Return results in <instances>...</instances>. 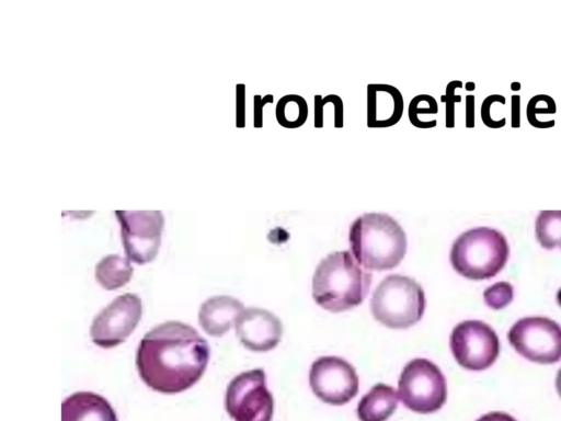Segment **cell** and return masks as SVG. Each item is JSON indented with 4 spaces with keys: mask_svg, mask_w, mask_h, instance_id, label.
Listing matches in <instances>:
<instances>
[{
    "mask_svg": "<svg viewBox=\"0 0 561 421\" xmlns=\"http://www.w3.org/2000/svg\"><path fill=\"white\" fill-rule=\"evenodd\" d=\"M209 359L207 341L192 326L169 320L150 329L140 340L136 365L152 389L175 394L193 386Z\"/></svg>",
    "mask_w": 561,
    "mask_h": 421,
    "instance_id": "1",
    "label": "cell"
},
{
    "mask_svg": "<svg viewBox=\"0 0 561 421\" xmlns=\"http://www.w3.org/2000/svg\"><path fill=\"white\" fill-rule=\"evenodd\" d=\"M371 275L348 251L323 258L312 277V297L322 308L339 312L358 306L370 286Z\"/></svg>",
    "mask_w": 561,
    "mask_h": 421,
    "instance_id": "2",
    "label": "cell"
},
{
    "mask_svg": "<svg viewBox=\"0 0 561 421\" xmlns=\"http://www.w3.org/2000/svg\"><path fill=\"white\" fill-rule=\"evenodd\" d=\"M348 241L353 257L369 270L397 266L407 252V236L399 223L385 213H366L350 226Z\"/></svg>",
    "mask_w": 561,
    "mask_h": 421,
    "instance_id": "3",
    "label": "cell"
},
{
    "mask_svg": "<svg viewBox=\"0 0 561 421\" xmlns=\"http://www.w3.org/2000/svg\"><path fill=\"white\" fill-rule=\"evenodd\" d=\"M510 247L497 229L476 227L460 234L450 249V263L462 276L483 280L495 276L506 264Z\"/></svg>",
    "mask_w": 561,
    "mask_h": 421,
    "instance_id": "4",
    "label": "cell"
},
{
    "mask_svg": "<svg viewBox=\"0 0 561 421\" xmlns=\"http://www.w3.org/2000/svg\"><path fill=\"white\" fill-rule=\"evenodd\" d=\"M426 300L422 286L412 277L386 276L375 288L370 310L388 328L405 329L421 320Z\"/></svg>",
    "mask_w": 561,
    "mask_h": 421,
    "instance_id": "5",
    "label": "cell"
},
{
    "mask_svg": "<svg viewBox=\"0 0 561 421\" xmlns=\"http://www.w3.org/2000/svg\"><path fill=\"white\" fill-rule=\"evenodd\" d=\"M398 397L404 407L417 413L439 410L447 399V384L439 367L426 359H413L398 380Z\"/></svg>",
    "mask_w": 561,
    "mask_h": 421,
    "instance_id": "6",
    "label": "cell"
},
{
    "mask_svg": "<svg viewBox=\"0 0 561 421\" xmlns=\"http://www.w3.org/2000/svg\"><path fill=\"white\" fill-rule=\"evenodd\" d=\"M225 407L234 421H272L274 399L265 372L254 368L233 377L227 386Z\"/></svg>",
    "mask_w": 561,
    "mask_h": 421,
    "instance_id": "7",
    "label": "cell"
},
{
    "mask_svg": "<svg viewBox=\"0 0 561 421\" xmlns=\"http://www.w3.org/2000/svg\"><path fill=\"white\" fill-rule=\"evenodd\" d=\"M512 346L524 357L540 364L561 360V326L547 317H525L507 333Z\"/></svg>",
    "mask_w": 561,
    "mask_h": 421,
    "instance_id": "8",
    "label": "cell"
},
{
    "mask_svg": "<svg viewBox=\"0 0 561 421\" xmlns=\"http://www.w3.org/2000/svg\"><path fill=\"white\" fill-rule=\"evenodd\" d=\"M449 343L457 363L471 371L490 367L500 353L497 334L481 320H465L456 325Z\"/></svg>",
    "mask_w": 561,
    "mask_h": 421,
    "instance_id": "9",
    "label": "cell"
},
{
    "mask_svg": "<svg viewBox=\"0 0 561 421\" xmlns=\"http://www.w3.org/2000/svg\"><path fill=\"white\" fill-rule=\"evenodd\" d=\"M313 394L323 402L342 406L358 392V376L354 366L339 356H321L309 371Z\"/></svg>",
    "mask_w": 561,
    "mask_h": 421,
    "instance_id": "10",
    "label": "cell"
},
{
    "mask_svg": "<svg viewBox=\"0 0 561 421\" xmlns=\"http://www.w3.org/2000/svg\"><path fill=\"white\" fill-rule=\"evenodd\" d=\"M142 312L137 294L125 293L114 298L94 317L90 335L102 348H112L126 340L136 328Z\"/></svg>",
    "mask_w": 561,
    "mask_h": 421,
    "instance_id": "11",
    "label": "cell"
},
{
    "mask_svg": "<svg viewBox=\"0 0 561 421\" xmlns=\"http://www.w3.org/2000/svg\"><path fill=\"white\" fill-rule=\"evenodd\" d=\"M117 216L127 257L139 264L151 261L160 244L162 215L159 212H117Z\"/></svg>",
    "mask_w": 561,
    "mask_h": 421,
    "instance_id": "12",
    "label": "cell"
},
{
    "mask_svg": "<svg viewBox=\"0 0 561 421\" xmlns=\"http://www.w3.org/2000/svg\"><path fill=\"white\" fill-rule=\"evenodd\" d=\"M240 342L254 352H266L280 341L283 326L273 312L257 307L243 309L236 321Z\"/></svg>",
    "mask_w": 561,
    "mask_h": 421,
    "instance_id": "13",
    "label": "cell"
},
{
    "mask_svg": "<svg viewBox=\"0 0 561 421\" xmlns=\"http://www.w3.org/2000/svg\"><path fill=\"white\" fill-rule=\"evenodd\" d=\"M401 92L386 83L367 86V126L385 128L396 125L403 114Z\"/></svg>",
    "mask_w": 561,
    "mask_h": 421,
    "instance_id": "14",
    "label": "cell"
},
{
    "mask_svg": "<svg viewBox=\"0 0 561 421\" xmlns=\"http://www.w3.org/2000/svg\"><path fill=\"white\" fill-rule=\"evenodd\" d=\"M243 311V304L229 295H216L202 303L198 321L206 333L213 337L225 334Z\"/></svg>",
    "mask_w": 561,
    "mask_h": 421,
    "instance_id": "15",
    "label": "cell"
},
{
    "mask_svg": "<svg viewBox=\"0 0 561 421\" xmlns=\"http://www.w3.org/2000/svg\"><path fill=\"white\" fill-rule=\"evenodd\" d=\"M61 421H118L111 403L92 391H77L61 403Z\"/></svg>",
    "mask_w": 561,
    "mask_h": 421,
    "instance_id": "16",
    "label": "cell"
},
{
    "mask_svg": "<svg viewBox=\"0 0 561 421\" xmlns=\"http://www.w3.org/2000/svg\"><path fill=\"white\" fill-rule=\"evenodd\" d=\"M398 394L394 388L378 383L365 394L357 405L360 421H386L397 409Z\"/></svg>",
    "mask_w": 561,
    "mask_h": 421,
    "instance_id": "17",
    "label": "cell"
},
{
    "mask_svg": "<svg viewBox=\"0 0 561 421\" xmlns=\"http://www.w3.org/2000/svg\"><path fill=\"white\" fill-rule=\"evenodd\" d=\"M133 266L126 258L108 254L95 266V278L105 289H116L129 282Z\"/></svg>",
    "mask_w": 561,
    "mask_h": 421,
    "instance_id": "18",
    "label": "cell"
},
{
    "mask_svg": "<svg viewBox=\"0 0 561 421\" xmlns=\"http://www.w3.org/2000/svg\"><path fill=\"white\" fill-rule=\"evenodd\" d=\"M277 123L286 128H298L305 124L308 117L306 100L298 94L282 96L275 109Z\"/></svg>",
    "mask_w": 561,
    "mask_h": 421,
    "instance_id": "19",
    "label": "cell"
},
{
    "mask_svg": "<svg viewBox=\"0 0 561 421\" xmlns=\"http://www.w3.org/2000/svg\"><path fill=\"white\" fill-rule=\"evenodd\" d=\"M536 238L546 249H561V210H541L535 221Z\"/></svg>",
    "mask_w": 561,
    "mask_h": 421,
    "instance_id": "20",
    "label": "cell"
},
{
    "mask_svg": "<svg viewBox=\"0 0 561 421\" xmlns=\"http://www.w3.org/2000/svg\"><path fill=\"white\" fill-rule=\"evenodd\" d=\"M438 112L435 99L428 94L414 96L409 104V120L415 127L423 128L422 115H432Z\"/></svg>",
    "mask_w": 561,
    "mask_h": 421,
    "instance_id": "21",
    "label": "cell"
},
{
    "mask_svg": "<svg viewBox=\"0 0 561 421\" xmlns=\"http://www.w3.org/2000/svg\"><path fill=\"white\" fill-rule=\"evenodd\" d=\"M513 296L514 289L508 282H497L483 292L485 304L493 309L504 308L513 300Z\"/></svg>",
    "mask_w": 561,
    "mask_h": 421,
    "instance_id": "22",
    "label": "cell"
},
{
    "mask_svg": "<svg viewBox=\"0 0 561 421\" xmlns=\"http://www.w3.org/2000/svg\"><path fill=\"white\" fill-rule=\"evenodd\" d=\"M456 87H461L460 81H451L448 83L446 88V94L442 95V101L446 102V126L453 127L454 126V104L455 102L460 101L459 95H455V89Z\"/></svg>",
    "mask_w": 561,
    "mask_h": 421,
    "instance_id": "23",
    "label": "cell"
},
{
    "mask_svg": "<svg viewBox=\"0 0 561 421\" xmlns=\"http://www.w3.org/2000/svg\"><path fill=\"white\" fill-rule=\"evenodd\" d=\"M274 98L272 94H266L264 98L255 95L254 98V126L262 127L263 123V107L266 103H273Z\"/></svg>",
    "mask_w": 561,
    "mask_h": 421,
    "instance_id": "24",
    "label": "cell"
},
{
    "mask_svg": "<svg viewBox=\"0 0 561 421\" xmlns=\"http://www.w3.org/2000/svg\"><path fill=\"white\" fill-rule=\"evenodd\" d=\"M476 421H517V420L506 412L493 411V412L483 414Z\"/></svg>",
    "mask_w": 561,
    "mask_h": 421,
    "instance_id": "25",
    "label": "cell"
},
{
    "mask_svg": "<svg viewBox=\"0 0 561 421\" xmlns=\"http://www.w3.org/2000/svg\"><path fill=\"white\" fill-rule=\"evenodd\" d=\"M556 387H557V390L561 397V368L559 369L558 374H557V378H556Z\"/></svg>",
    "mask_w": 561,
    "mask_h": 421,
    "instance_id": "26",
    "label": "cell"
},
{
    "mask_svg": "<svg viewBox=\"0 0 561 421\" xmlns=\"http://www.w3.org/2000/svg\"><path fill=\"white\" fill-rule=\"evenodd\" d=\"M557 300H558L559 305L561 306V288L557 293Z\"/></svg>",
    "mask_w": 561,
    "mask_h": 421,
    "instance_id": "27",
    "label": "cell"
}]
</instances>
